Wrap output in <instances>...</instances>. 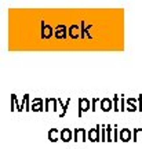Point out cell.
Returning <instances> with one entry per match:
<instances>
[{
    "label": "cell",
    "mask_w": 142,
    "mask_h": 149,
    "mask_svg": "<svg viewBox=\"0 0 142 149\" xmlns=\"http://www.w3.org/2000/svg\"><path fill=\"white\" fill-rule=\"evenodd\" d=\"M88 109L91 111V100L86 98V97H81L77 101V116L81 117L84 112H88Z\"/></svg>",
    "instance_id": "cell-1"
},
{
    "label": "cell",
    "mask_w": 142,
    "mask_h": 149,
    "mask_svg": "<svg viewBox=\"0 0 142 149\" xmlns=\"http://www.w3.org/2000/svg\"><path fill=\"white\" fill-rule=\"evenodd\" d=\"M101 126L100 124H97L94 128H90L88 130V141L90 142H98V141H101V131H100Z\"/></svg>",
    "instance_id": "cell-2"
},
{
    "label": "cell",
    "mask_w": 142,
    "mask_h": 149,
    "mask_svg": "<svg viewBox=\"0 0 142 149\" xmlns=\"http://www.w3.org/2000/svg\"><path fill=\"white\" fill-rule=\"evenodd\" d=\"M58 98H46L44 100V111L57 112L58 111Z\"/></svg>",
    "instance_id": "cell-3"
},
{
    "label": "cell",
    "mask_w": 142,
    "mask_h": 149,
    "mask_svg": "<svg viewBox=\"0 0 142 149\" xmlns=\"http://www.w3.org/2000/svg\"><path fill=\"white\" fill-rule=\"evenodd\" d=\"M87 130L86 128H74L73 130V139L77 142V141H81V142H86L88 135H87Z\"/></svg>",
    "instance_id": "cell-4"
},
{
    "label": "cell",
    "mask_w": 142,
    "mask_h": 149,
    "mask_svg": "<svg viewBox=\"0 0 142 149\" xmlns=\"http://www.w3.org/2000/svg\"><path fill=\"white\" fill-rule=\"evenodd\" d=\"M31 109L33 112H43L44 111V101H43V98H40V97H35L33 101H32Z\"/></svg>",
    "instance_id": "cell-5"
},
{
    "label": "cell",
    "mask_w": 142,
    "mask_h": 149,
    "mask_svg": "<svg viewBox=\"0 0 142 149\" xmlns=\"http://www.w3.org/2000/svg\"><path fill=\"white\" fill-rule=\"evenodd\" d=\"M54 33H55L57 39H66V35H69V28H66V25L61 24V25H58L55 28V32Z\"/></svg>",
    "instance_id": "cell-6"
},
{
    "label": "cell",
    "mask_w": 142,
    "mask_h": 149,
    "mask_svg": "<svg viewBox=\"0 0 142 149\" xmlns=\"http://www.w3.org/2000/svg\"><path fill=\"white\" fill-rule=\"evenodd\" d=\"M53 35H54L53 28L50 26L48 24H44V21H42V33H40L42 39H50Z\"/></svg>",
    "instance_id": "cell-7"
},
{
    "label": "cell",
    "mask_w": 142,
    "mask_h": 149,
    "mask_svg": "<svg viewBox=\"0 0 142 149\" xmlns=\"http://www.w3.org/2000/svg\"><path fill=\"white\" fill-rule=\"evenodd\" d=\"M100 107L102 112H111V109H113V100H111V98H102L100 102Z\"/></svg>",
    "instance_id": "cell-8"
},
{
    "label": "cell",
    "mask_w": 142,
    "mask_h": 149,
    "mask_svg": "<svg viewBox=\"0 0 142 149\" xmlns=\"http://www.w3.org/2000/svg\"><path fill=\"white\" fill-rule=\"evenodd\" d=\"M69 37H72V39H79L81 37V28L80 25H72V26H69Z\"/></svg>",
    "instance_id": "cell-9"
},
{
    "label": "cell",
    "mask_w": 142,
    "mask_h": 149,
    "mask_svg": "<svg viewBox=\"0 0 142 149\" xmlns=\"http://www.w3.org/2000/svg\"><path fill=\"white\" fill-rule=\"evenodd\" d=\"M119 138H120L121 142H128V141H131V138H132L131 130H128V128H121Z\"/></svg>",
    "instance_id": "cell-10"
},
{
    "label": "cell",
    "mask_w": 142,
    "mask_h": 149,
    "mask_svg": "<svg viewBox=\"0 0 142 149\" xmlns=\"http://www.w3.org/2000/svg\"><path fill=\"white\" fill-rule=\"evenodd\" d=\"M135 104H138V97H132V98H127L126 101V105H127V109L126 111L128 112H137L138 111V107H135Z\"/></svg>",
    "instance_id": "cell-11"
},
{
    "label": "cell",
    "mask_w": 142,
    "mask_h": 149,
    "mask_svg": "<svg viewBox=\"0 0 142 149\" xmlns=\"http://www.w3.org/2000/svg\"><path fill=\"white\" fill-rule=\"evenodd\" d=\"M72 139H73V131H72V130H69V128L61 130V141L69 142V141H72Z\"/></svg>",
    "instance_id": "cell-12"
},
{
    "label": "cell",
    "mask_w": 142,
    "mask_h": 149,
    "mask_svg": "<svg viewBox=\"0 0 142 149\" xmlns=\"http://www.w3.org/2000/svg\"><path fill=\"white\" fill-rule=\"evenodd\" d=\"M48 139L51 142H57L58 139H61V131H58L57 128H50L48 130Z\"/></svg>",
    "instance_id": "cell-13"
},
{
    "label": "cell",
    "mask_w": 142,
    "mask_h": 149,
    "mask_svg": "<svg viewBox=\"0 0 142 149\" xmlns=\"http://www.w3.org/2000/svg\"><path fill=\"white\" fill-rule=\"evenodd\" d=\"M70 101H72V100L68 98V100H66V104H63L62 100H61V98H58V105H59V108L62 109V111L59 112V117H63L65 115H66V111H68V107H69V104H70Z\"/></svg>",
    "instance_id": "cell-14"
},
{
    "label": "cell",
    "mask_w": 142,
    "mask_h": 149,
    "mask_svg": "<svg viewBox=\"0 0 142 149\" xmlns=\"http://www.w3.org/2000/svg\"><path fill=\"white\" fill-rule=\"evenodd\" d=\"M80 28H81V37H86V36H88L90 39H93V35H90V32H88V29H91L93 28V25H86V22L83 21L81 24H80Z\"/></svg>",
    "instance_id": "cell-15"
},
{
    "label": "cell",
    "mask_w": 142,
    "mask_h": 149,
    "mask_svg": "<svg viewBox=\"0 0 142 149\" xmlns=\"http://www.w3.org/2000/svg\"><path fill=\"white\" fill-rule=\"evenodd\" d=\"M11 111L21 112V104H18V98L15 94H11Z\"/></svg>",
    "instance_id": "cell-16"
},
{
    "label": "cell",
    "mask_w": 142,
    "mask_h": 149,
    "mask_svg": "<svg viewBox=\"0 0 142 149\" xmlns=\"http://www.w3.org/2000/svg\"><path fill=\"white\" fill-rule=\"evenodd\" d=\"M132 139L134 142H142V128H135L132 131Z\"/></svg>",
    "instance_id": "cell-17"
},
{
    "label": "cell",
    "mask_w": 142,
    "mask_h": 149,
    "mask_svg": "<svg viewBox=\"0 0 142 149\" xmlns=\"http://www.w3.org/2000/svg\"><path fill=\"white\" fill-rule=\"evenodd\" d=\"M113 111L120 112V95H117V94L113 95Z\"/></svg>",
    "instance_id": "cell-18"
},
{
    "label": "cell",
    "mask_w": 142,
    "mask_h": 149,
    "mask_svg": "<svg viewBox=\"0 0 142 149\" xmlns=\"http://www.w3.org/2000/svg\"><path fill=\"white\" fill-rule=\"evenodd\" d=\"M106 137H108V142H113V126L106 124Z\"/></svg>",
    "instance_id": "cell-19"
},
{
    "label": "cell",
    "mask_w": 142,
    "mask_h": 149,
    "mask_svg": "<svg viewBox=\"0 0 142 149\" xmlns=\"http://www.w3.org/2000/svg\"><path fill=\"white\" fill-rule=\"evenodd\" d=\"M101 141H102V142H108V137H106V124H101Z\"/></svg>",
    "instance_id": "cell-20"
},
{
    "label": "cell",
    "mask_w": 142,
    "mask_h": 149,
    "mask_svg": "<svg viewBox=\"0 0 142 149\" xmlns=\"http://www.w3.org/2000/svg\"><path fill=\"white\" fill-rule=\"evenodd\" d=\"M119 135H120V131H119L117 126L115 124V126H113V142H117V141H120Z\"/></svg>",
    "instance_id": "cell-21"
},
{
    "label": "cell",
    "mask_w": 142,
    "mask_h": 149,
    "mask_svg": "<svg viewBox=\"0 0 142 149\" xmlns=\"http://www.w3.org/2000/svg\"><path fill=\"white\" fill-rule=\"evenodd\" d=\"M126 101H127V100L124 98V95L121 94V97H120V111L121 112H124L127 109V108H126Z\"/></svg>",
    "instance_id": "cell-22"
},
{
    "label": "cell",
    "mask_w": 142,
    "mask_h": 149,
    "mask_svg": "<svg viewBox=\"0 0 142 149\" xmlns=\"http://www.w3.org/2000/svg\"><path fill=\"white\" fill-rule=\"evenodd\" d=\"M98 102H101L100 98H93V100H91V112L97 111V104H98Z\"/></svg>",
    "instance_id": "cell-23"
},
{
    "label": "cell",
    "mask_w": 142,
    "mask_h": 149,
    "mask_svg": "<svg viewBox=\"0 0 142 149\" xmlns=\"http://www.w3.org/2000/svg\"><path fill=\"white\" fill-rule=\"evenodd\" d=\"M138 111L142 112V94L138 95Z\"/></svg>",
    "instance_id": "cell-24"
}]
</instances>
